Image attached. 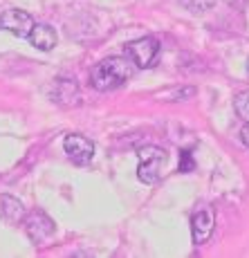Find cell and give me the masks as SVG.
Segmentation results:
<instances>
[{"label":"cell","instance_id":"obj_1","mask_svg":"<svg viewBox=\"0 0 249 258\" xmlns=\"http://www.w3.org/2000/svg\"><path fill=\"white\" fill-rule=\"evenodd\" d=\"M135 74V66L128 56H108L90 70V83L94 90L108 92L121 88Z\"/></svg>","mask_w":249,"mask_h":258},{"label":"cell","instance_id":"obj_2","mask_svg":"<svg viewBox=\"0 0 249 258\" xmlns=\"http://www.w3.org/2000/svg\"><path fill=\"white\" fill-rule=\"evenodd\" d=\"M166 164V151L157 146H144L139 148V168L137 177L144 184H155L162 177V166Z\"/></svg>","mask_w":249,"mask_h":258},{"label":"cell","instance_id":"obj_3","mask_svg":"<svg viewBox=\"0 0 249 258\" xmlns=\"http://www.w3.org/2000/svg\"><path fill=\"white\" fill-rule=\"evenodd\" d=\"M123 52H126V56L131 58L135 68H151L159 54V43L151 36H144L137 38V41L126 43Z\"/></svg>","mask_w":249,"mask_h":258},{"label":"cell","instance_id":"obj_4","mask_svg":"<svg viewBox=\"0 0 249 258\" xmlns=\"http://www.w3.org/2000/svg\"><path fill=\"white\" fill-rule=\"evenodd\" d=\"M23 225H25V231H27L29 240L36 242V245L45 242L47 238L54 234V220L47 216L45 211H38V209H36V211L29 213V216L25 213Z\"/></svg>","mask_w":249,"mask_h":258},{"label":"cell","instance_id":"obj_5","mask_svg":"<svg viewBox=\"0 0 249 258\" xmlns=\"http://www.w3.org/2000/svg\"><path fill=\"white\" fill-rule=\"evenodd\" d=\"M63 148H66V155L74 162L77 166H88L94 157V144L83 135H68L63 140Z\"/></svg>","mask_w":249,"mask_h":258},{"label":"cell","instance_id":"obj_6","mask_svg":"<svg viewBox=\"0 0 249 258\" xmlns=\"http://www.w3.org/2000/svg\"><path fill=\"white\" fill-rule=\"evenodd\" d=\"M0 27L18 38H27L34 27V18L23 9H7L0 14Z\"/></svg>","mask_w":249,"mask_h":258},{"label":"cell","instance_id":"obj_7","mask_svg":"<svg viewBox=\"0 0 249 258\" xmlns=\"http://www.w3.org/2000/svg\"><path fill=\"white\" fill-rule=\"evenodd\" d=\"M216 220H213L211 209H200L193 213L191 218V234H193V242L196 245H204V242L211 238Z\"/></svg>","mask_w":249,"mask_h":258},{"label":"cell","instance_id":"obj_8","mask_svg":"<svg viewBox=\"0 0 249 258\" xmlns=\"http://www.w3.org/2000/svg\"><path fill=\"white\" fill-rule=\"evenodd\" d=\"M29 43H32L36 49H43V52H47V49H52L56 45V32H54L49 25L45 23H34L32 32H29Z\"/></svg>","mask_w":249,"mask_h":258},{"label":"cell","instance_id":"obj_9","mask_svg":"<svg viewBox=\"0 0 249 258\" xmlns=\"http://www.w3.org/2000/svg\"><path fill=\"white\" fill-rule=\"evenodd\" d=\"M0 218L9 225H18L25 220V207L21 200L12 196H0Z\"/></svg>","mask_w":249,"mask_h":258},{"label":"cell","instance_id":"obj_10","mask_svg":"<svg viewBox=\"0 0 249 258\" xmlns=\"http://www.w3.org/2000/svg\"><path fill=\"white\" fill-rule=\"evenodd\" d=\"M233 108H236L238 117L249 121V90H242V92L236 94V99H233Z\"/></svg>","mask_w":249,"mask_h":258},{"label":"cell","instance_id":"obj_11","mask_svg":"<svg viewBox=\"0 0 249 258\" xmlns=\"http://www.w3.org/2000/svg\"><path fill=\"white\" fill-rule=\"evenodd\" d=\"M184 7L193 14H202V12H209V9L216 5V0H180Z\"/></svg>","mask_w":249,"mask_h":258},{"label":"cell","instance_id":"obj_12","mask_svg":"<svg viewBox=\"0 0 249 258\" xmlns=\"http://www.w3.org/2000/svg\"><path fill=\"white\" fill-rule=\"evenodd\" d=\"M193 168H196V160H193L191 151H180V171L191 173Z\"/></svg>","mask_w":249,"mask_h":258},{"label":"cell","instance_id":"obj_13","mask_svg":"<svg viewBox=\"0 0 249 258\" xmlns=\"http://www.w3.org/2000/svg\"><path fill=\"white\" fill-rule=\"evenodd\" d=\"M240 137H242V142H245L247 146H249V121L245 123V126H242V131H240Z\"/></svg>","mask_w":249,"mask_h":258},{"label":"cell","instance_id":"obj_14","mask_svg":"<svg viewBox=\"0 0 249 258\" xmlns=\"http://www.w3.org/2000/svg\"><path fill=\"white\" fill-rule=\"evenodd\" d=\"M247 70H249V61H247Z\"/></svg>","mask_w":249,"mask_h":258}]
</instances>
